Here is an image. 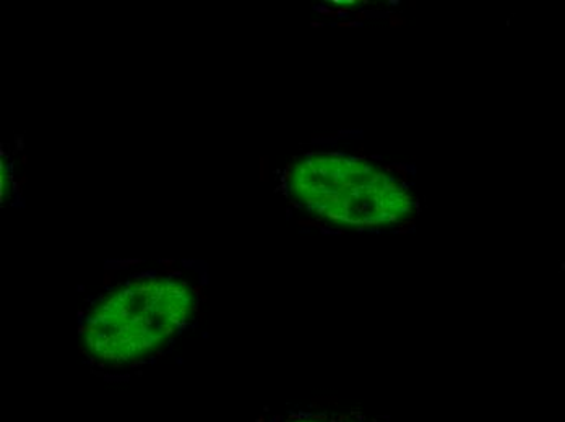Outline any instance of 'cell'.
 <instances>
[{
  "mask_svg": "<svg viewBox=\"0 0 565 422\" xmlns=\"http://www.w3.org/2000/svg\"><path fill=\"white\" fill-rule=\"evenodd\" d=\"M371 160L382 161V156H379V154H372Z\"/></svg>",
  "mask_w": 565,
  "mask_h": 422,
  "instance_id": "15",
  "label": "cell"
},
{
  "mask_svg": "<svg viewBox=\"0 0 565 422\" xmlns=\"http://www.w3.org/2000/svg\"><path fill=\"white\" fill-rule=\"evenodd\" d=\"M563 269L565 270V262L563 263Z\"/></svg>",
  "mask_w": 565,
  "mask_h": 422,
  "instance_id": "18",
  "label": "cell"
},
{
  "mask_svg": "<svg viewBox=\"0 0 565 422\" xmlns=\"http://www.w3.org/2000/svg\"><path fill=\"white\" fill-rule=\"evenodd\" d=\"M351 10H353V9H350V7L343 6V7H339V9H337V13H339V17L347 15V13H350Z\"/></svg>",
  "mask_w": 565,
  "mask_h": 422,
  "instance_id": "9",
  "label": "cell"
},
{
  "mask_svg": "<svg viewBox=\"0 0 565 422\" xmlns=\"http://www.w3.org/2000/svg\"><path fill=\"white\" fill-rule=\"evenodd\" d=\"M288 205L289 207L301 208V204H298L296 201H289Z\"/></svg>",
  "mask_w": 565,
  "mask_h": 422,
  "instance_id": "12",
  "label": "cell"
},
{
  "mask_svg": "<svg viewBox=\"0 0 565 422\" xmlns=\"http://www.w3.org/2000/svg\"><path fill=\"white\" fill-rule=\"evenodd\" d=\"M405 17L396 15V13H392V15H388V25H391L392 29H398V26H403L405 25Z\"/></svg>",
  "mask_w": 565,
  "mask_h": 422,
  "instance_id": "5",
  "label": "cell"
},
{
  "mask_svg": "<svg viewBox=\"0 0 565 422\" xmlns=\"http://www.w3.org/2000/svg\"><path fill=\"white\" fill-rule=\"evenodd\" d=\"M25 145H23V137H17V150L23 151Z\"/></svg>",
  "mask_w": 565,
  "mask_h": 422,
  "instance_id": "10",
  "label": "cell"
},
{
  "mask_svg": "<svg viewBox=\"0 0 565 422\" xmlns=\"http://www.w3.org/2000/svg\"><path fill=\"white\" fill-rule=\"evenodd\" d=\"M268 158H260V181L267 180L265 177V164H267Z\"/></svg>",
  "mask_w": 565,
  "mask_h": 422,
  "instance_id": "8",
  "label": "cell"
},
{
  "mask_svg": "<svg viewBox=\"0 0 565 422\" xmlns=\"http://www.w3.org/2000/svg\"><path fill=\"white\" fill-rule=\"evenodd\" d=\"M398 0H391V2H388V6H398Z\"/></svg>",
  "mask_w": 565,
  "mask_h": 422,
  "instance_id": "17",
  "label": "cell"
},
{
  "mask_svg": "<svg viewBox=\"0 0 565 422\" xmlns=\"http://www.w3.org/2000/svg\"><path fill=\"white\" fill-rule=\"evenodd\" d=\"M268 422H391L384 416H374L356 408L296 407L275 414Z\"/></svg>",
  "mask_w": 565,
  "mask_h": 422,
  "instance_id": "2",
  "label": "cell"
},
{
  "mask_svg": "<svg viewBox=\"0 0 565 422\" xmlns=\"http://www.w3.org/2000/svg\"><path fill=\"white\" fill-rule=\"evenodd\" d=\"M105 288L89 311L78 312V351L102 370L140 369L161 358L206 302L205 283L192 284L174 266Z\"/></svg>",
  "mask_w": 565,
  "mask_h": 422,
  "instance_id": "1",
  "label": "cell"
},
{
  "mask_svg": "<svg viewBox=\"0 0 565 422\" xmlns=\"http://www.w3.org/2000/svg\"><path fill=\"white\" fill-rule=\"evenodd\" d=\"M9 185H13L12 176L6 170V163L0 164V202H6V192L9 191Z\"/></svg>",
  "mask_w": 565,
  "mask_h": 422,
  "instance_id": "3",
  "label": "cell"
},
{
  "mask_svg": "<svg viewBox=\"0 0 565 422\" xmlns=\"http://www.w3.org/2000/svg\"><path fill=\"white\" fill-rule=\"evenodd\" d=\"M26 182H29V177H26V176L20 177V181H19L20 187H23V185H25Z\"/></svg>",
  "mask_w": 565,
  "mask_h": 422,
  "instance_id": "13",
  "label": "cell"
},
{
  "mask_svg": "<svg viewBox=\"0 0 565 422\" xmlns=\"http://www.w3.org/2000/svg\"><path fill=\"white\" fill-rule=\"evenodd\" d=\"M313 10H316V12L323 13V15L332 17V19H339V13H337V10L329 9V7L317 6L313 7Z\"/></svg>",
  "mask_w": 565,
  "mask_h": 422,
  "instance_id": "6",
  "label": "cell"
},
{
  "mask_svg": "<svg viewBox=\"0 0 565 422\" xmlns=\"http://www.w3.org/2000/svg\"><path fill=\"white\" fill-rule=\"evenodd\" d=\"M356 19H358V22L363 23L364 20L367 19V13L366 12H358Z\"/></svg>",
  "mask_w": 565,
  "mask_h": 422,
  "instance_id": "11",
  "label": "cell"
},
{
  "mask_svg": "<svg viewBox=\"0 0 565 422\" xmlns=\"http://www.w3.org/2000/svg\"><path fill=\"white\" fill-rule=\"evenodd\" d=\"M363 25V23H360L358 22H339L337 23V26H339V29H354V26H361Z\"/></svg>",
  "mask_w": 565,
  "mask_h": 422,
  "instance_id": "7",
  "label": "cell"
},
{
  "mask_svg": "<svg viewBox=\"0 0 565 422\" xmlns=\"http://www.w3.org/2000/svg\"><path fill=\"white\" fill-rule=\"evenodd\" d=\"M26 161H29V158H26L25 154H23V156L20 158V164H26Z\"/></svg>",
  "mask_w": 565,
  "mask_h": 422,
  "instance_id": "14",
  "label": "cell"
},
{
  "mask_svg": "<svg viewBox=\"0 0 565 422\" xmlns=\"http://www.w3.org/2000/svg\"><path fill=\"white\" fill-rule=\"evenodd\" d=\"M392 166H394V173L396 174V176L402 177L403 181L408 180V176H409L408 166H405V164H399V163L392 164Z\"/></svg>",
  "mask_w": 565,
  "mask_h": 422,
  "instance_id": "4",
  "label": "cell"
},
{
  "mask_svg": "<svg viewBox=\"0 0 565 422\" xmlns=\"http://www.w3.org/2000/svg\"><path fill=\"white\" fill-rule=\"evenodd\" d=\"M313 29H317V26H323L322 22H312Z\"/></svg>",
  "mask_w": 565,
  "mask_h": 422,
  "instance_id": "16",
  "label": "cell"
}]
</instances>
